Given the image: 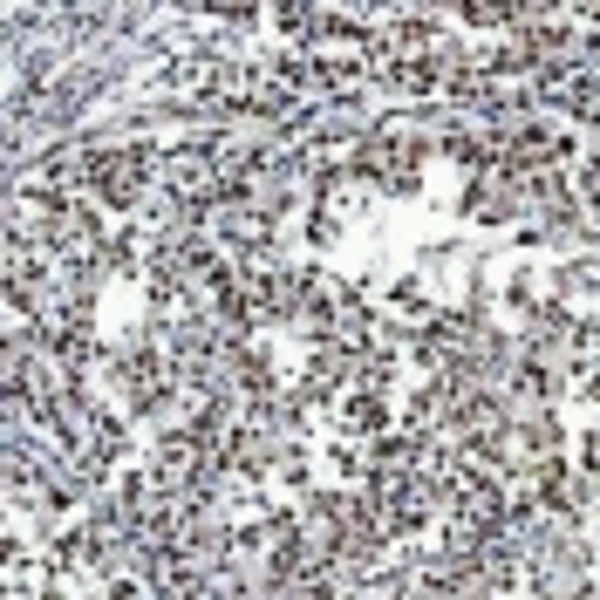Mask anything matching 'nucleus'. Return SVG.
Returning <instances> with one entry per match:
<instances>
[{
	"instance_id": "nucleus-1",
	"label": "nucleus",
	"mask_w": 600,
	"mask_h": 600,
	"mask_svg": "<svg viewBox=\"0 0 600 600\" xmlns=\"http://www.w3.org/2000/svg\"><path fill=\"white\" fill-rule=\"evenodd\" d=\"M130 164H137V157H103V164H96V191L116 198V205L137 198V171H130Z\"/></svg>"
}]
</instances>
